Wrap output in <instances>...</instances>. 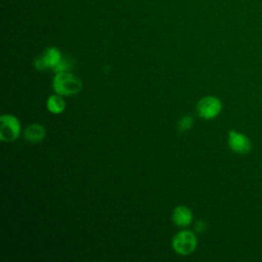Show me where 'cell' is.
I'll list each match as a JSON object with an SVG mask.
<instances>
[{"label": "cell", "instance_id": "cell-8", "mask_svg": "<svg viewBox=\"0 0 262 262\" xmlns=\"http://www.w3.org/2000/svg\"><path fill=\"white\" fill-rule=\"evenodd\" d=\"M46 131L40 124H31L25 130V138L30 142H39L44 139Z\"/></svg>", "mask_w": 262, "mask_h": 262}, {"label": "cell", "instance_id": "cell-10", "mask_svg": "<svg viewBox=\"0 0 262 262\" xmlns=\"http://www.w3.org/2000/svg\"><path fill=\"white\" fill-rule=\"evenodd\" d=\"M193 120L190 116H184L181 118V120L177 123V129L179 132H184L186 130H189L192 126Z\"/></svg>", "mask_w": 262, "mask_h": 262}, {"label": "cell", "instance_id": "cell-3", "mask_svg": "<svg viewBox=\"0 0 262 262\" xmlns=\"http://www.w3.org/2000/svg\"><path fill=\"white\" fill-rule=\"evenodd\" d=\"M20 133V123L13 115H2L0 118V140L10 142L15 140Z\"/></svg>", "mask_w": 262, "mask_h": 262}, {"label": "cell", "instance_id": "cell-12", "mask_svg": "<svg viewBox=\"0 0 262 262\" xmlns=\"http://www.w3.org/2000/svg\"><path fill=\"white\" fill-rule=\"evenodd\" d=\"M205 228H206V224H205V222H204V221H202V220L196 221V223H195V225H194V229H195V231H198V232H202V231H204V230H205Z\"/></svg>", "mask_w": 262, "mask_h": 262}, {"label": "cell", "instance_id": "cell-7", "mask_svg": "<svg viewBox=\"0 0 262 262\" xmlns=\"http://www.w3.org/2000/svg\"><path fill=\"white\" fill-rule=\"evenodd\" d=\"M173 223L177 226L184 227L191 223L192 221V213L190 209L185 206H178L174 209L172 214Z\"/></svg>", "mask_w": 262, "mask_h": 262}, {"label": "cell", "instance_id": "cell-5", "mask_svg": "<svg viewBox=\"0 0 262 262\" xmlns=\"http://www.w3.org/2000/svg\"><path fill=\"white\" fill-rule=\"evenodd\" d=\"M60 51L55 47L47 48L41 56H38L34 60V66L37 70H46L48 68L54 69L61 60Z\"/></svg>", "mask_w": 262, "mask_h": 262}, {"label": "cell", "instance_id": "cell-6", "mask_svg": "<svg viewBox=\"0 0 262 262\" xmlns=\"http://www.w3.org/2000/svg\"><path fill=\"white\" fill-rule=\"evenodd\" d=\"M228 145L237 154H247L251 149V142L248 137L233 130L228 134Z\"/></svg>", "mask_w": 262, "mask_h": 262}, {"label": "cell", "instance_id": "cell-2", "mask_svg": "<svg viewBox=\"0 0 262 262\" xmlns=\"http://www.w3.org/2000/svg\"><path fill=\"white\" fill-rule=\"evenodd\" d=\"M198 245L196 237L193 232L189 230H182L177 232L172 239V248L179 255L191 254Z\"/></svg>", "mask_w": 262, "mask_h": 262}, {"label": "cell", "instance_id": "cell-9", "mask_svg": "<svg viewBox=\"0 0 262 262\" xmlns=\"http://www.w3.org/2000/svg\"><path fill=\"white\" fill-rule=\"evenodd\" d=\"M47 110L52 114H60L66 108V101L59 94L50 95L46 101Z\"/></svg>", "mask_w": 262, "mask_h": 262}, {"label": "cell", "instance_id": "cell-4", "mask_svg": "<svg viewBox=\"0 0 262 262\" xmlns=\"http://www.w3.org/2000/svg\"><path fill=\"white\" fill-rule=\"evenodd\" d=\"M221 101L215 96L203 97L196 105L198 115L203 119H213L221 111Z\"/></svg>", "mask_w": 262, "mask_h": 262}, {"label": "cell", "instance_id": "cell-11", "mask_svg": "<svg viewBox=\"0 0 262 262\" xmlns=\"http://www.w3.org/2000/svg\"><path fill=\"white\" fill-rule=\"evenodd\" d=\"M69 69H71V63H70L68 60L61 58V60L59 61V63H58L53 70H54L56 73H58V72H67Z\"/></svg>", "mask_w": 262, "mask_h": 262}, {"label": "cell", "instance_id": "cell-1", "mask_svg": "<svg viewBox=\"0 0 262 262\" xmlns=\"http://www.w3.org/2000/svg\"><path fill=\"white\" fill-rule=\"evenodd\" d=\"M53 90L59 95H73L82 90V81L68 72H58L52 80Z\"/></svg>", "mask_w": 262, "mask_h": 262}]
</instances>
